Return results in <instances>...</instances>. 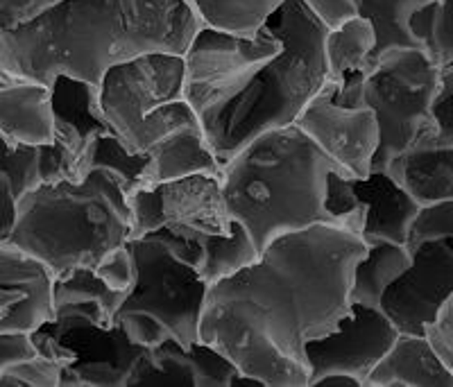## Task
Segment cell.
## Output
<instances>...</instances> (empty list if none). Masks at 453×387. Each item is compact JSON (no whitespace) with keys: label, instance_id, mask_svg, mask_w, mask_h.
Returning a JSON list of instances; mask_svg holds the SVG:
<instances>
[{"label":"cell","instance_id":"5bb4252c","mask_svg":"<svg viewBox=\"0 0 453 387\" xmlns=\"http://www.w3.org/2000/svg\"><path fill=\"white\" fill-rule=\"evenodd\" d=\"M396 336L399 330L376 306L351 304L349 315L331 333L304 345L306 387L329 374L349 376L363 387Z\"/></svg>","mask_w":453,"mask_h":387},{"label":"cell","instance_id":"f1b7e54d","mask_svg":"<svg viewBox=\"0 0 453 387\" xmlns=\"http://www.w3.org/2000/svg\"><path fill=\"white\" fill-rule=\"evenodd\" d=\"M93 168H104L111 175L119 177L125 195L143 188L145 168H148V152H132L127 145L116 134L98 136L91 152V171Z\"/></svg>","mask_w":453,"mask_h":387},{"label":"cell","instance_id":"74e56055","mask_svg":"<svg viewBox=\"0 0 453 387\" xmlns=\"http://www.w3.org/2000/svg\"><path fill=\"white\" fill-rule=\"evenodd\" d=\"M30 356H35L30 333H0V374Z\"/></svg>","mask_w":453,"mask_h":387},{"label":"cell","instance_id":"2e32d148","mask_svg":"<svg viewBox=\"0 0 453 387\" xmlns=\"http://www.w3.org/2000/svg\"><path fill=\"white\" fill-rule=\"evenodd\" d=\"M50 317V269L7 240L0 243V333H32Z\"/></svg>","mask_w":453,"mask_h":387},{"label":"cell","instance_id":"6da1fadb","mask_svg":"<svg viewBox=\"0 0 453 387\" xmlns=\"http://www.w3.org/2000/svg\"><path fill=\"white\" fill-rule=\"evenodd\" d=\"M367 243L319 223L273 238L257 261L209 285L200 340L265 387H306L304 345L351 310V274Z\"/></svg>","mask_w":453,"mask_h":387},{"label":"cell","instance_id":"f35d334b","mask_svg":"<svg viewBox=\"0 0 453 387\" xmlns=\"http://www.w3.org/2000/svg\"><path fill=\"white\" fill-rule=\"evenodd\" d=\"M313 387H361L358 381L349 376H342V374H329V376H322L313 383Z\"/></svg>","mask_w":453,"mask_h":387},{"label":"cell","instance_id":"7c38bea8","mask_svg":"<svg viewBox=\"0 0 453 387\" xmlns=\"http://www.w3.org/2000/svg\"><path fill=\"white\" fill-rule=\"evenodd\" d=\"M52 140L39 145V179L80 181L91 171V152L98 136L111 129L98 104V84L57 75L50 80Z\"/></svg>","mask_w":453,"mask_h":387},{"label":"cell","instance_id":"484cf974","mask_svg":"<svg viewBox=\"0 0 453 387\" xmlns=\"http://www.w3.org/2000/svg\"><path fill=\"white\" fill-rule=\"evenodd\" d=\"M258 256V249L254 240L250 238L248 229L241 223L232 220L229 231L220 236H209L200 240V263L197 272L206 285L216 284V281L232 277L238 269L248 268L254 263Z\"/></svg>","mask_w":453,"mask_h":387},{"label":"cell","instance_id":"30bf717a","mask_svg":"<svg viewBox=\"0 0 453 387\" xmlns=\"http://www.w3.org/2000/svg\"><path fill=\"white\" fill-rule=\"evenodd\" d=\"M365 71L329 78L309 100L297 125L319 150L349 177H365L379 145V129L372 109L363 100Z\"/></svg>","mask_w":453,"mask_h":387},{"label":"cell","instance_id":"44dd1931","mask_svg":"<svg viewBox=\"0 0 453 387\" xmlns=\"http://www.w3.org/2000/svg\"><path fill=\"white\" fill-rule=\"evenodd\" d=\"M222 163L206 140L204 132L197 123L184 125L148 148V168H145V186H155L161 181L180 179L196 172L220 175Z\"/></svg>","mask_w":453,"mask_h":387},{"label":"cell","instance_id":"7a4b0ae2","mask_svg":"<svg viewBox=\"0 0 453 387\" xmlns=\"http://www.w3.org/2000/svg\"><path fill=\"white\" fill-rule=\"evenodd\" d=\"M325 34L302 0H283L252 36L197 27L184 91L220 163L254 136L295 125L329 75Z\"/></svg>","mask_w":453,"mask_h":387},{"label":"cell","instance_id":"9a60e30c","mask_svg":"<svg viewBox=\"0 0 453 387\" xmlns=\"http://www.w3.org/2000/svg\"><path fill=\"white\" fill-rule=\"evenodd\" d=\"M238 369L225 353L197 340L191 346L168 338L145 349L125 387H229Z\"/></svg>","mask_w":453,"mask_h":387},{"label":"cell","instance_id":"1f68e13d","mask_svg":"<svg viewBox=\"0 0 453 387\" xmlns=\"http://www.w3.org/2000/svg\"><path fill=\"white\" fill-rule=\"evenodd\" d=\"M62 365L36 353L14 362L0 374V387H59Z\"/></svg>","mask_w":453,"mask_h":387},{"label":"cell","instance_id":"ba28073f","mask_svg":"<svg viewBox=\"0 0 453 387\" xmlns=\"http://www.w3.org/2000/svg\"><path fill=\"white\" fill-rule=\"evenodd\" d=\"M116 310L96 297L52 304V317L30 333L35 352L62 365L59 387H125L143 346L116 324Z\"/></svg>","mask_w":453,"mask_h":387},{"label":"cell","instance_id":"d4e9b609","mask_svg":"<svg viewBox=\"0 0 453 387\" xmlns=\"http://www.w3.org/2000/svg\"><path fill=\"white\" fill-rule=\"evenodd\" d=\"M200 26L229 34L252 36L283 0H184Z\"/></svg>","mask_w":453,"mask_h":387},{"label":"cell","instance_id":"52a82bcc","mask_svg":"<svg viewBox=\"0 0 453 387\" xmlns=\"http://www.w3.org/2000/svg\"><path fill=\"white\" fill-rule=\"evenodd\" d=\"M184 82V55L175 52H145L113 64L98 82L100 114L127 150L148 152L173 129L197 123Z\"/></svg>","mask_w":453,"mask_h":387},{"label":"cell","instance_id":"d6986e66","mask_svg":"<svg viewBox=\"0 0 453 387\" xmlns=\"http://www.w3.org/2000/svg\"><path fill=\"white\" fill-rule=\"evenodd\" d=\"M0 136L19 145L50 143L52 109L48 84L0 78Z\"/></svg>","mask_w":453,"mask_h":387},{"label":"cell","instance_id":"5b68a950","mask_svg":"<svg viewBox=\"0 0 453 387\" xmlns=\"http://www.w3.org/2000/svg\"><path fill=\"white\" fill-rule=\"evenodd\" d=\"M127 238L129 204L119 177L93 168L80 181H39L27 188L16 201L7 243L59 277L96 268Z\"/></svg>","mask_w":453,"mask_h":387},{"label":"cell","instance_id":"cb8c5ba5","mask_svg":"<svg viewBox=\"0 0 453 387\" xmlns=\"http://www.w3.org/2000/svg\"><path fill=\"white\" fill-rule=\"evenodd\" d=\"M39 181V145H19L0 136V243L14 227L19 197Z\"/></svg>","mask_w":453,"mask_h":387},{"label":"cell","instance_id":"83f0119b","mask_svg":"<svg viewBox=\"0 0 453 387\" xmlns=\"http://www.w3.org/2000/svg\"><path fill=\"white\" fill-rule=\"evenodd\" d=\"M411 32L433 64H453V0H428L411 16Z\"/></svg>","mask_w":453,"mask_h":387},{"label":"cell","instance_id":"836d02e7","mask_svg":"<svg viewBox=\"0 0 453 387\" xmlns=\"http://www.w3.org/2000/svg\"><path fill=\"white\" fill-rule=\"evenodd\" d=\"M422 338L431 346V352L453 369V300H449L442 308L435 313L431 322L424 326Z\"/></svg>","mask_w":453,"mask_h":387},{"label":"cell","instance_id":"d590c367","mask_svg":"<svg viewBox=\"0 0 453 387\" xmlns=\"http://www.w3.org/2000/svg\"><path fill=\"white\" fill-rule=\"evenodd\" d=\"M302 5L325 30H334L356 16L354 0H302Z\"/></svg>","mask_w":453,"mask_h":387},{"label":"cell","instance_id":"3957f363","mask_svg":"<svg viewBox=\"0 0 453 387\" xmlns=\"http://www.w3.org/2000/svg\"><path fill=\"white\" fill-rule=\"evenodd\" d=\"M200 21L184 0H57L0 32V78L98 84L107 68L145 52L184 55Z\"/></svg>","mask_w":453,"mask_h":387},{"label":"cell","instance_id":"277c9868","mask_svg":"<svg viewBox=\"0 0 453 387\" xmlns=\"http://www.w3.org/2000/svg\"><path fill=\"white\" fill-rule=\"evenodd\" d=\"M334 168L297 125L263 132L222 163L226 211L261 252L281 233L329 223L325 184Z\"/></svg>","mask_w":453,"mask_h":387},{"label":"cell","instance_id":"8fae6325","mask_svg":"<svg viewBox=\"0 0 453 387\" xmlns=\"http://www.w3.org/2000/svg\"><path fill=\"white\" fill-rule=\"evenodd\" d=\"M129 238L165 227L191 240L220 236L232 227L220 175L196 172L129 193Z\"/></svg>","mask_w":453,"mask_h":387},{"label":"cell","instance_id":"ac0fdd59","mask_svg":"<svg viewBox=\"0 0 453 387\" xmlns=\"http://www.w3.org/2000/svg\"><path fill=\"white\" fill-rule=\"evenodd\" d=\"M358 204L363 207V240L406 243L411 220L419 204L386 171H370L365 177H349Z\"/></svg>","mask_w":453,"mask_h":387},{"label":"cell","instance_id":"ffe728a7","mask_svg":"<svg viewBox=\"0 0 453 387\" xmlns=\"http://www.w3.org/2000/svg\"><path fill=\"white\" fill-rule=\"evenodd\" d=\"M453 369H449L422 336L399 333L386 356L365 378L363 387H451Z\"/></svg>","mask_w":453,"mask_h":387},{"label":"cell","instance_id":"9c48e42d","mask_svg":"<svg viewBox=\"0 0 453 387\" xmlns=\"http://www.w3.org/2000/svg\"><path fill=\"white\" fill-rule=\"evenodd\" d=\"M444 66L433 64L419 48H396L365 68L363 100L372 109L379 129V145L372 171L412 140L428 120V102Z\"/></svg>","mask_w":453,"mask_h":387},{"label":"cell","instance_id":"f546056e","mask_svg":"<svg viewBox=\"0 0 453 387\" xmlns=\"http://www.w3.org/2000/svg\"><path fill=\"white\" fill-rule=\"evenodd\" d=\"M325 213L331 224L345 227L361 236L363 229V207L358 204L354 188H351L349 175L334 168L326 175L325 184Z\"/></svg>","mask_w":453,"mask_h":387},{"label":"cell","instance_id":"4316f807","mask_svg":"<svg viewBox=\"0 0 453 387\" xmlns=\"http://www.w3.org/2000/svg\"><path fill=\"white\" fill-rule=\"evenodd\" d=\"M372 48H374V30L358 14L342 26L326 30L322 52H325L329 78H340L345 72L365 68Z\"/></svg>","mask_w":453,"mask_h":387},{"label":"cell","instance_id":"7402d4cb","mask_svg":"<svg viewBox=\"0 0 453 387\" xmlns=\"http://www.w3.org/2000/svg\"><path fill=\"white\" fill-rule=\"evenodd\" d=\"M411 265L406 245L390 240H367L365 254L358 258L351 274V304L376 306L383 290Z\"/></svg>","mask_w":453,"mask_h":387},{"label":"cell","instance_id":"4dcf8cb0","mask_svg":"<svg viewBox=\"0 0 453 387\" xmlns=\"http://www.w3.org/2000/svg\"><path fill=\"white\" fill-rule=\"evenodd\" d=\"M442 238H453V197L422 204L412 216L403 245L412 247V245L442 240Z\"/></svg>","mask_w":453,"mask_h":387},{"label":"cell","instance_id":"4fadbf2b","mask_svg":"<svg viewBox=\"0 0 453 387\" xmlns=\"http://www.w3.org/2000/svg\"><path fill=\"white\" fill-rule=\"evenodd\" d=\"M406 249L411 254V265L383 290L376 308L399 333L422 336L424 326L453 300L451 238L428 240Z\"/></svg>","mask_w":453,"mask_h":387},{"label":"cell","instance_id":"8992f818","mask_svg":"<svg viewBox=\"0 0 453 387\" xmlns=\"http://www.w3.org/2000/svg\"><path fill=\"white\" fill-rule=\"evenodd\" d=\"M134 261V284L116 310V324L143 349L168 338L191 346L200 340L206 281L197 272L200 243L159 227L127 238Z\"/></svg>","mask_w":453,"mask_h":387},{"label":"cell","instance_id":"d6a6232c","mask_svg":"<svg viewBox=\"0 0 453 387\" xmlns=\"http://www.w3.org/2000/svg\"><path fill=\"white\" fill-rule=\"evenodd\" d=\"M428 120L444 140H453V64L440 72V82L428 102Z\"/></svg>","mask_w":453,"mask_h":387},{"label":"cell","instance_id":"e575fe53","mask_svg":"<svg viewBox=\"0 0 453 387\" xmlns=\"http://www.w3.org/2000/svg\"><path fill=\"white\" fill-rule=\"evenodd\" d=\"M93 269H96V274L109 288L119 290V292L127 294L132 284H134V261H132L127 243L120 245L119 249H113L111 254H107Z\"/></svg>","mask_w":453,"mask_h":387},{"label":"cell","instance_id":"603a6c76","mask_svg":"<svg viewBox=\"0 0 453 387\" xmlns=\"http://www.w3.org/2000/svg\"><path fill=\"white\" fill-rule=\"evenodd\" d=\"M354 3L356 14L363 16L374 30V48L367 57L365 68L396 48H419L411 32V16L426 5L428 0H354Z\"/></svg>","mask_w":453,"mask_h":387},{"label":"cell","instance_id":"e0dca14e","mask_svg":"<svg viewBox=\"0 0 453 387\" xmlns=\"http://www.w3.org/2000/svg\"><path fill=\"white\" fill-rule=\"evenodd\" d=\"M381 171L422 204L453 197V140H444L431 120L408 145L395 152Z\"/></svg>","mask_w":453,"mask_h":387},{"label":"cell","instance_id":"8d00e7d4","mask_svg":"<svg viewBox=\"0 0 453 387\" xmlns=\"http://www.w3.org/2000/svg\"><path fill=\"white\" fill-rule=\"evenodd\" d=\"M55 3L57 0H0V32L30 21Z\"/></svg>","mask_w":453,"mask_h":387}]
</instances>
